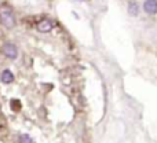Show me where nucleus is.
Segmentation results:
<instances>
[{
  "mask_svg": "<svg viewBox=\"0 0 157 143\" xmlns=\"http://www.w3.org/2000/svg\"><path fill=\"white\" fill-rule=\"evenodd\" d=\"M52 28H54V22L51 19H43V21H40L37 24V30L41 33L50 32V30H52Z\"/></svg>",
  "mask_w": 157,
  "mask_h": 143,
  "instance_id": "obj_4",
  "label": "nucleus"
},
{
  "mask_svg": "<svg viewBox=\"0 0 157 143\" xmlns=\"http://www.w3.org/2000/svg\"><path fill=\"white\" fill-rule=\"evenodd\" d=\"M3 54L7 58H10V59H17V57H18V50H17V47L14 46L13 43H6L4 47H3Z\"/></svg>",
  "mask_w": 157,
  "mask_h": 143,
  "instance_id": "obj_2",
  "label": "nucleus"
},
{
  "mask_svg": "<svg viewBox=\"0 0 157 143\" xmlns=\"http://www.w3.org/2000/svg\"><path fill=\"white\" fill-rule=\"evenodd\" d=\"M144 11L149 15H155L157 13V0H145Z\"/></svg>",
  "mask_w": 157,
  "mask_h": 143,
  "instance_id": "obj_3",
  "label": "nucleus"
},
{
  "mask_svg": "<svg viewBox=\"0 0 157 143\" xmlns=\"http://www.w3.org/2000/svg\"><path fill=\"white\" fill-rule=\"evenodd\" d=\"M0 22L7 29H11L15 25V18H14V14L11 13V10H8V8H2L0 10Z\"/></svg>",
  "mask_w": 157,
  "mask_h": 143,
  "instance_id": "obj_1",
  "label": "nucleus"
},
{
  "mask_svg": "<svg viewBox=\"0 0 157 143\" xmlns=\"http://www.w3.org/2000/svg\"><path fill=\"white\" fill-rule=\"evenodd\" d=\"M19 143H33V141L29 135H21L19 136Z\"/></svg>",
  "mask_w": 157,
  "mask_h": 143,
  "instance_id": "obj_7",
  "label": "nucleus"
},
{
  "mask_svg": "<svg viewBox=\"0 0 157 143\" xmlns=\"http://www.w3.org/2000/svg\"><path fill=\"white\" fill-rule=\"evenodd\" d=\"M128 13H130L132 17H136L139 14V7H138V4H136L135 2L130 3V6H128Z\"/></svg>",
  "mask_w": 157,
  "mask_h": 143,
  "instance_id": "obj_6",
  "label": "nucleus"
},
{
  "mask_svg": "<svg viewBox=\"0 0 157 143\" xmlns=\"http://www.w3.org/2000/svg\"><path fill=\"white\" fill-rule=\"evenodd\" d=\"M10 103H11V107H13V110H19V109H21V103H19V100L13 99Z\"/></svg>",
  "mask_w": 157,
  "mask_h": 143,
  "instance_id": "obj_8",
  "label": "nucleus"
},
{
  "mask_svg": "<svg viewBox=\"0 0 157 143\" xmlns=\"http://www.w3.org/2000/svg\"><path fill=\"white\" fill-rule=\"evenodd\" d=\"M0 81H2L3 84H11L14 81L13 72L8 70V69H4V70L2 72V74H0Z\"/></svg>",
  "mask_w": 157,
  "mask_h": 143,
  "instance_id": "obj_5",
  "label": "nucleus"
},
{
  "mask_svg": "<svg viewBox=\"0 0 157 143\" xmlns=\"http://www.w3.org/2000/svg\"><path fill=\"white\" fill-rule=\"evenodd\" d=\"M77 2H81V0H77Z\"/></svg>",
  "mask_w": 157,
  "mask_h": 143,
  "instance_id": "obj_9",
  "label": "nucleus"
}]
</instances>
